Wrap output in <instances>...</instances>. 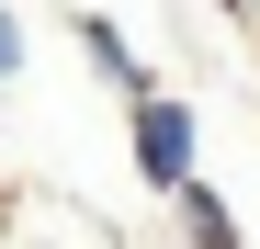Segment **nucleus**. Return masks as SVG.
<instances>
[{
  "instance_id": "3",
  "label": "nucleus",
  "mask_w": 260,
  "mask_h": 249,
  "mask_svg": "<svg viewBox=\"0 0 260 249\" xmlns=\"http://www.w3.org/2000/svg\"><path fill=\"white\" fill-rule=\"evenodd\" d=\"M170 204H181V238H192V249H238V204L215 193V181H181Z\"/></svg>"
},
{
  "instance_id": "4",
  "label": "nucleus",
  "mask_w": 260,
  "mask_h": 249,
  "mask_svg": "<svg viewBox=\"0 0 260 249\" xmlns=\"http://www.w3.org/2000/svg\"><path fill=\"white\" fill-rule=\"evenodd\" d=\"M23 68V23H12V0H0V79Z\"/></svg>"
},
{
  "instance_id": "1",
  "label": "nucleus",
  "mask_w": 260,
  "mask_h": 249,
  "mask_svg": "<svg viewBox=\"0 0 260 249\" xmlns=\"http://www.w3.org/2000/svg\"><path fill=\"white\" fill-rule=\"evenodd\" d=\"M136 170H147L158 193H181V181H192V113L170 102V91L136 102Z\"/></svg>"
},
{
  "instance_id": "2",
  "label": "nucleus",
  "mask_w": 260,
  "mask_h": 249,
  "mask_svg": "<svg viewBox=\"0 0 260 249\" xmlns=\"http://www.w3.org/2000/svg\"><path fill=\"white\" fill-rule=\"evenodd\" d=\"M79 46H91V68L113 79L124 102H147V91H158V79L136 68V46H124V23H113V12H79Z\"/></svg>"
}]
</instances>
